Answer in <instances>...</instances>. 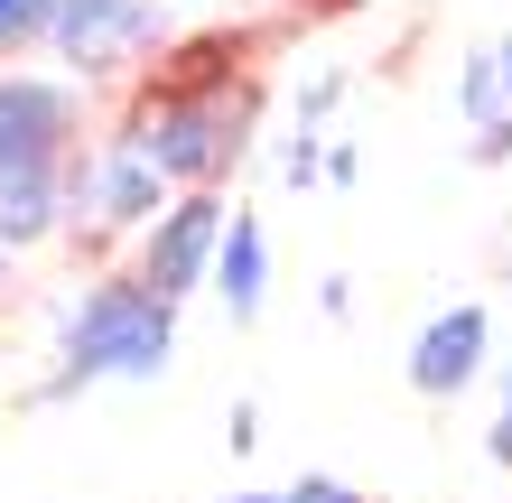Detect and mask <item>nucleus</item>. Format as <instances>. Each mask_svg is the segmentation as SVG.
<instances>
[{
	"instance_id": "18",
	"label": "nucleus",
	"mask_w": 512,
	"mask_h": 503,
	"mask_svg": "<svg viewBox=\"0 0 512 503\" xmlns=\"http://www.w3.org/2000/svg\"><path fill=\"white\" fill-rule=\"evenodd\" d=\"M485 448H494V466H512V401H503V420H494V438H485Z\"/></svg>"
},
{
	"instance_id": "5",
	"label": "nucleus",
	"mask_w": 512,
	"mask_h": 503,
	"mask_svg": "<svg viewBox=\"0 0 512 503\" xmlns=\"http://www.w3.org/2000/svg\"><path fill=\"white\" fill-rule=\"evenodd\" d=\"M168 196L177 187L149 168V150L122 140V131H112V140H84V150L66 159V233H84V224H94V233H140Z\"/></svg>"
},
{
	"instance_id": "7",
	"label": "nucleus",
	"mask_w": 512,
	"mask_h": 503,
	"mask_svg": "<svg viewBox=\"0 0 512 503\" xmlns=\"http://www.w3.org/2000/svg\"><path fill=\"white\" fill-rule=\"evenodd\" d=\"M494 364V308L485 299H457V308H438L429 327L410 336V392L419 401H457L475 392Z\"/></svg>"
},
{
	"instance_id": "20",
	"label": "nucleus",
	"mask_w": 512,
	"mask_h": 503,
	"mask_svg": "<svg viewBox=\"0 0 512 503\" xmlns=\"http://www.w3.org/2000/svg\"><path fill=\"white\" fill-rule=\"evenodd\" d=\"M503 401H512V364H503Z\"/></svg>"
},
{
	"instance_id": "13",
	"label": "nucleus",
	"mask_w": 512,
	"mask_h": 503,
	"mask_svg": "<svg viewBox=\"0 0 512 503\" xmlns=\"http://www.w3.org/2000/svg\"><path fill=\"white\" fill-rule=\"evenodd\" d=\"M280 503H373V494L345 476H298V485H280Z\"/></svg>"
},
{
	"instance_id": "21",
	"label": "nucleus",
	"mask_w": 512,
	"mask_h": 503,
	"mask_svg": "<svg viewBox=\"0 0 512 503\" xmlns=\"http://www.w3.org/2000/svg\"><path fill=\"white\" fill-rule=\"evenodd\" d=\"M0 280H10V252H0Z\"/></svg>"
},
{
	"instance_id": "9",
	"label": "nucleus",
	"mask_w": 512,
	"mask_h": 503,
	"mask_svg": "<svg viewBox=\"0 0 512 503\" xmlns=\"http://www.w3.org/2000/svg\"><path fill=\"white\" fill-rule=\"evenodd\" d=\"M66 233V168L56 177H10L0 187V252H38V243H56Z\"/></svg>"
},
{
	"instance_id": "10",
	"label": "nucleus",
	"mask_w": 512,
	"mask_h": 503,
	"mask_svg": "<svg viewBox=\"0 0 512 503\" xmlns=\"http://www.w3.org/2000/svg\"><path fill=\"white\" fill-rule=\"evenodd\" d=\"M457 112L475 131L485 122H512V38H485L466 56V75H457Z\"/></svg>"
},
{
	"instance_id": "6",
	"label": "nucleus",
	"mask_w": 512,
	"mask_h": 503,
	"mask_svg": "<svg viewBox=\"0 0 512 503\" xmlns=\"http://www.w3.org/2000/svg\"><path fill=\"white\" fill-rule=\"evenodd\" d=\"M224 215H233V205H224V187H177L159 215L140 224V261H131V271L159 289V299H177V308H187L196 289H205V271H215Z\"/></svg>"
},
{
	"instance_id": "11",
	"label": "nucleus",
	"mask_w": 512,
	"mask_h": 503,
	"mask_svg": "<svg viewBox=\"0 0 512 503\" xmlns=\"http://www.w3.org/2000/svg\"><path fill=\"white\" fill-rule=\"evenodd\" d=\"M47 28V0H0V56H28Z\"/></svg>"
},
{
	"instance_id": "1",
	"label": "nucleus",
	"mask_w": 512,
	"mask_h": 503,
	"mask_svg": "<svg viewBox=\"0 0 512 503\" xmlns=\"http://www.w3.org/2000/svg\"><path fill=\"white\" fill-rule=\"evenodd\" d=\"M252 112H261V84L233 66V38H205L177 56L168 84H149L131 103L122 140H140L168 187H224L252 150Z\"/></svg>"
},
{
	"instance_id": "12",
	"label": "nucleus",
	"mask_w": 512,
	"mask_h": 503,
	"mask_svg": "<svg viewBox=\"0 0 512 503\" xmlns=\"http://www.w3.org/2000/svg\"><path fill=\"white\" fill-rule=\"evenodd\" d=\"M280 177H289V187H317V177H326V131H289Z\"/></svg>"
},
{
	"instance_id": "19",
	"label": "nucleus",
	"mask_w": 512,
	"mask_h": 503,
	"mask_svg": "<svg viewBox=\"0 0 512 503\" xmlns=\"http://www.w3.org/2000/svg\"><path fill=\"white\" fill-rule=\"evenodd\" d=\"M224 503H280V494H224Z\"/></svg>"
},
{
	"instance_id": "8",
	"label": "nucleus",
	"mask_w": 512,
	"mask_h": 503,
	"mask_svg": "<svg viewBox=\"0 0 512 503\" xmlns=\"http://www.w3.org/2000/svg\"><path fill=\"white\" fill-rule=\"evenodd\" d=\"M205 289L233 308V327H252V317H261V299H270V233H261V215H243V205L224 215V243H215Z\"/></svg>"
},
{
	"instance_id": "15",
	"label": "nucleus",
	"mask_w": 512,
	"mask_h": 503,
	"mask_svg": "<svg viewBox=\"0 0 512 503\" xmlns=\"http://www.w3.org/2000/svg\"><path fill=\"white\" fill-rule=\"evenodd\" d=\"M224 448H233V457L261 448V410H252V401H233V410H224Z\"/></svg>"
},
{
	"instance_id": "14",
	"label": "nucleus",
	"mask_w": 512,
	"mask_h": 503,
	"mask_svg": "<svg viewBox=\"0 0 512 503\" xmlns=\"http://www.w3.org/2000/svg\"><path fill=\"white\" fill-rule=\"evenodd\" d=\"M345 103V75H317L308 94H298V131H326V112Z\"/></svg>"
},
{
	"instance_id": "16",
	"label": "nucleus",
	"mask_w": 512,
	"mask_h": 503,
	"mask_svg": "<svg viewBox=\"0 0 512 503\" xmlns=\"http://www.w3.org/2000/svg\"><path fill=\"white\" fill-rule=\"evenodd\" d=\"M354 177H364V150L354 140H326V187H354Z\"/></svg>"
},
{
	"instance_id": "3",
	"label": "nucleus",
	"mask_w": 512,
	"mask_h": 503,
	"mask_svg": "<svg viewBox=\"0 0 512 503\" xmlns=\"http://www.w3.org/2000/svg\"><path fill=\"white\" fill-rule=\"evenodd\" d=\"M168 38H177L168 0H47V28H38V47L84 94L94 84H131L149 56H168Z\"/></svg>"
},
{
	"instance_id": "17",
	"label": "nucleus",
	"mask_w": 512,
	"mask_h": 503,
	"mask_svg": "<svg viewBox=\"0 0 512 503\" xmlns=\"http://www.w3.org/2000/svg\"><path fill=\"white\" fill-rule=\"evenodd\" d=\"M317 308H326V317H354V280H345V271L317 280Z\"/></svg>"
},
{
	"instance_id": "4",
	"label": "nucleus",
	"mask_w": 512,
	"mask_h": 503,
	"mask_svg": "<svg viewBox=\"0 0 512 503\" xmlns=\"http://www.w3.org/2000/svg\"><path fill=\"white\" fill-rule=\"evenodd\" d=\"M84 150V84L38 75V66H0V187L10 177H56Z\"/></svg>"
},
{
	"instance_id": "2",
	"label": "nucleus",
	"mask_w": 512,
	"mask_h": 503,
	"mask_svg": "<svg viewBox=\"0 0 512 503\" xmlns=\"http://www.w3.org/2000/svg\"><path fill=\"white\" fill-rule=\"evenodd\" d=\"M177 364V299H159L140 271H94L56 327V382L38 401H66L84 382H159Z\"/></svg>"
}]
</instances>
